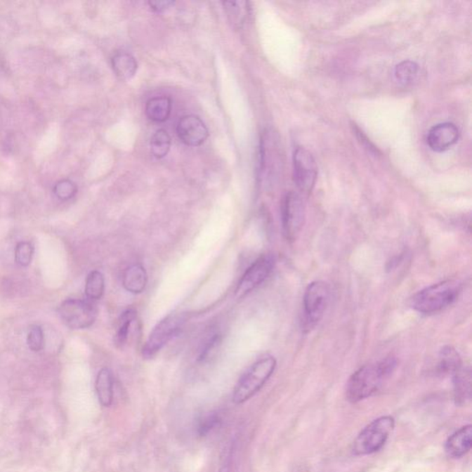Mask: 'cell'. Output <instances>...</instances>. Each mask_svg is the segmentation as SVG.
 I'll list each match as a JSON object with an SVG mask.
<instances>
[{"instance_id": "obj_17", "label": "cell", "mask_w": 472, "mask_h": 472, "mask_svg": "<svg viewBox=\"0 0 472 472\" xmlns=\"http://www.w3.org/2000/svg\"><path fill=\"white\" fill-rule=\"evenodd\" d=\"M111 62L114 72L120 81H129L137 72V61L129 53L117 52L112 58Z\"/></svg>"}, {"instance_id": "obj_30", "label": "cell", "mask_w": 472, "mask_h": 472, "mask_svg": "<svg viewBox=\"0 0 472 472\" xmlns=\"http://www.w3.org/2000/svg\"><path fill=\"white\" fill-rule=\"evenodd\" d=\"M149 5L152 7V10L157 11L159 13H164L167 10H169L172 6L175 5V2L173 1H152L149 2Z\"/></svg>"}, {"instance_id": "obj_9", "label": "cell", "mask_w": 472, "mask_h": 472, "mask_svg": "<svg viewBox=\"0 0 472 472\" xmlns=\"http://www.w3.org/2000/svg\"><path fill=\"white\" fill-rule=\"evenodd\" d=\"M275 267V258L273 255H263L256 259L244 271L235 289L236 299H242L270 277Z\"/></svg>"}, {"instance_id": "obj_12", "label": "cell", "mask_w": 472, "mask_h": 472, "mask_svg": "<svg viewBox=\"0 0 472 472\" xmlns=\"http://www.w3.org/2000/svg\"><path fill=\"white\" fill-rule=\"evenodd\" d=\"M459 131L455 124L440 123L433 126L427 135V144L433 152H442L455 145Z\"/></svg>"}, {"instance_id": "obj_5", "label": "cell", "mask_w": 472, "mask_h": 472, "mask_svg": "<svg viewBox=\"0 0 472 472\" xmlns=\"http://www.w3.org/2000/svg\"><path fill=\"white\" fill-rule=\"evenodd\" d=\"M185 313H173L162 320L150 332L143 350L145 359H152L173 338L188 321Z\"/></svg>"}, {"instance_id": "obj_1", "label": "cell", "mask_w": 472, "mask_h": 472, "mask_svg": "<svg viewBox=\"0 0 472 472\" xmlns=\"http://www.w3.org/2000/svg\"><path fill=\"white\" fill-rule=\"evenodd\" d=\"M396 367L397 360L394 357H386L381 361L359 368L348 380L347 400L357 403L373 396L393 374Z\"/></svg>"}, {"instance_id": "obj_8", "label": "cell", "mask_w": 472, "mask_h": 472, "mask_svg": "<svg viewBox=\"0 0 472 472\" xmlns=\"http://www.w3.org/2000/svg\"><path fill=\"white\" fill-rule=\"evenodd\" d=\"M59 317L72 329H85L93 326L97 309L88 300L67 299L58 308Z\"/></svg>"}, {"instance_id": "obj_19", "label": "cell", "mask_w": 472, "mask_h": 472, "mask_svg": "<svg viewBox=\"0 0 472 472\" xmlns=\"http://www.w3.org/2000/svg\"><path fill=\"white\" fill-rule=\"evenodd\" d=\"M462 367L459 353L453 347L445 346L439 353L438 364L436 372L441 376L454 374Z\"/></svg>"}, {"instance_id": "obj_7", "label": "cell", "mask_w": 472, "mask_h": 472, "mask_svg": "<svg viewBox=\"0 0 472 472\" xmlns=\"http://www.w3.org/2000/svg\"><path fill=\"white\" fill-rule=\"evenodd\" d=\"M305 219L306 209L302 197L295 192H289L282 202V232L286 240H296L302 231Z\"/></svg>"}, {"instance_id": "obj_18", "label": "cell", "mask_w": 472, "mask_h": 472, "mask_svg": "<svg viewBox=\"0 0 472 472\" xmlns=\"http://www.w3.org/2000/svg\"><path fill=\"white\" fill-rule=\"evenodd\" d=\"M172 110V101L169 97H153L147 102L145 113L150 120L156 123H162L169 118Z\"/></svg>"}, {"instance_id": "obj_23", "label": "cell", "mask_w": 472, "mask_h": 472, "mask_svg": "<svg viewBox=\"0 0 472 472\" xmlns=\"http://www.w3.org/2000/svg\"><path fill=\"white\" fill-rule=\"evenodd\" d=\"M420 67L416 62L406 60L400 62L395 67V77L400 84L409 85L417 79Z\"/></svg>"}, {"instance_id": "obj_2", "label": "cell", "mask_w": 472, "mask_h": 472, "mask_svg": "<svg viewBox=\"0 0 472 472\" xmlns=\"http://www.w3.org/2000/svg\"><path fill=\"white\" fill-rule=\"evenodd\" d=\"M462 291L459 280L450 279L435 283L416 294L412 306L421 314H435L452 305Z\"/></svg>"}, {"instance_id": "obj_26", "label": "cell", "mask_w": 472, "mask_h": 472, "mask_svg": "<svg viewBox=\"0 0 472 472\" xmlns=\"http://www.w3.org/2000/svg\"><path fill=\"white\" fill-rule=\"evenodd\" d=\"M77 185L72 180L63 179L58 181L54 188V193L58 199L61 200H69L72 199L77 193Z\"/></svg>"}, {"instance_id": "obj_15", "label": "cell", "mask_w": 472, "mask_h": 472, "mask_svg": "<svg viewBox=\"0 0 472 472\" xmlns=\"http://www.w3.org/2000/svg\"><path fill=\"white\" fill-rule=\"evenodd\" d=\"M114 376L109 368H103L97 374L96 391L100 404L110 407L114 400Z\"/></svg>"}, {"instance_id": "obj_24", "label": "cell", "mask_w": 472, "mask_h": 472, "mask_svg": "<svg viewBox=\"0 0 472 472\" xmlns=\"http://www.w3.org/2000/svg\"><path fill=\"white\" fill-rule=\"evenodd\" d=\"M224 8L230 19V22L235 26H241L246 18L247 2H224Z\"/></svg>"}, {"instance_id": "obj_29", "label": "cell", "mask_w": 472, "mask_h": 472, "mask_svg": "<svg viewBox=\"0 0 472 472\" xmlns=\"http://www.w3.org/2000/svg\"><path fill=\"white\" fill-rule=\"evenodd\" d=\"M221 341V335L217 334V333L212 334L211 337L206 339L204 343H203L202 347L200 348L197 361L203 362L208 359L209 354L214 352V350L219 346Z\"/></svg>"}, {"instance_id": "obj_16", "label": "cell", "mask_w": 472, "mask_h": 472, "mask_svg": "<svg viewBox=\"0 0 472 472\" xmlns=\"http://www.w3.org/2000/svg\"><path fill=\"white\" fill-rule=\"evenodd\" d=\"M454 398L459 405H464L471 400V371L461 367L453 374Z\"/></svg>"}, {"instance_id": "obj_11", "label": "cell", "mask_w": 472, "mask_h": 472, "mask_svg": "<svg viewBox=\"0 0 472 472\" xmlns=\"http://www.w3.org/2000/svg\"><path fill=\"white\" fill-rule=\"evenodd\" d=\"M177 136L185 145H202L209 137V131L199 117L188 114L180 118L176 126Z\"/></svg>"}, {"instance_id": "obj_28", "label": "cell", "mask_w": 472, "mask_h": 472, "mask_svg": "<svg viewBox=\"0 0 472 472\" xmlns=\"http://www.w3.org/2000/svg\"><path fill=\"white\" fill-rule=\"evenodd\" d=\"M220 415L216 412L209 413L202 420L199 421V426H197V433L199 435H206L211 433L212 430L220 426L221 424Z\"/></svg>"}, {"instance_id": "obj_20", "label": "cell", "mask_w": 472, "mask_h": 472, "mask_svg": "<svg viewBox=\"0 0 472 472\" xmlns=\"http://www.w3.org/2000/svg\"><path fill=\"white\" fill-rule=\"evenodd\" d=\"M138 321L137 312L134 309L126 310L121 315L119 326L114 335V341L117 347L123 348L128 343L129 337L133 332V327Z\"/></svg>"}, {"instance_id": "obj_22", "label": "cell", "mask_w": 472, "mask_h": 472, "mask_svg": "<svg viewBox=\"0 0 472 472\" xmlns=\"http://www.w3.org/2000/svg\"><path fill=\"white\" fill-rule=\"evenodd\" d=\"M171 137L164 129H159L150 138V152L155 158L162 159L171 149Z\"/></svg>"}, {"instance_id": "obj_21", "label": "cell", "mask_w": 472, "mask_h": 472, "mask_svg": "<svg viewBox=\"0 0 472 472\" xmlns=\"http://www.w3.org/2000/svg\"><path fill=\"white\" fill-rule=\"evenodd\" d=\"M105 282L103 273L98 270L91 271L88 274L85 284V294L88 301L93 302L101 299L105 294Z\"/></svg>"}, {"instance_id": "obj_13", "label": "cell", "mask_w": 472, "mask_h": 472, "mask_svg": "<svg viewBox=\"0 0 472 472\" xmlns=\"http://www.w3.org/2000/svg\"><path fill=\"white\" fill-rule=\"evenodd\" d=\"M471 445L472 426L468 424L460 428L448 438L445 444V450L452 459H460L470 452Z\"/></svg>"}, {"instance_id": "obj_25", "label": "cell", "mask_w": 472, "mask_h": 472, "mask_svg": "<svg viewBox=\"0 0 472 472\" xmlns=\"http://www.w3.org/2000/svg\"><path fill=\"white\" fill-rule=\"evenodd\" d=\"M34 246L29 242H20L15 249V261L20 267H27L34 256Z\"/></svg>"}, {"instance_id": "obj_4", "label": "cell", "mask_w": 472, "mask_h": 472, "mask_svg": "<svg viewBox=\"0 0 472 472\" xmlns=\"http://www.w3.org/2000/svg\"><path fill=\"white\" fill-rule=\"evenodd\" d=\"M395 428V419L391 415L381 416L371 421L361 431L354 440L352 452L354 456L372 455L381 450Z\"/></svg>"}, {"instance_id": "obj_10", "label": "cell", "mask_w": 472, "mask_h": 472, "mask_svg": "<svg viewBox=\"0 0 472 472\" xmlns=\"http://www.w3.org/2000/svg\"><path fill=\"white\" fill-rule=\"evenodd\" d=\"M294 181L303 194L311 193L317 177V165L308 150L297 147L293 155Z\"/></svg>"}, {"instance_id": "obj_27", "label": "cell", "mask_w": 472, "mask_h": 472, "mask_svg": "<svg viewBox=\"0 0 472 472\" xmlns=\"http://www.w3.org/2000/svg\"><path fill=\"white\" fill-rule=\"evenodd\" d=\"M27 344L29 350L32 352H40L43 350L44 345V337L42 327L39 326H32L29 330L27 337Z\"/></svg>"}, {"instance_id": "obj_31", "label": "cell", "mask_w": 472, "mask_h": 472, "mask_svg": "<svg viewBox=\"0 0 472 472\" xmlns=\"http://www.w3.org/2000/svg\"><path fill=\"white\" fill-rule=\"evenodd\" d=\"M219 472H232L231 463L227 461L225 464L221 468Z\"/></svg>"}, {"instance_id": "obj_6", "label": "cell", "mask_w": 472, "mask_h": 472, "mask_svg": "<svg viewBox=\"0 0 472 472\" xmlns=\"http://www.w3.org/2000/svg\"><path fill=\"white\" fill-rule=\"evenodd\" d=\"M330 300L329 285L323 280L310 283L303 295V327L311 329L322 320Z\"/></svg>"}, {"instance_id": "obj_3", "label": "cell", "mask_w": 472, "mask_h": 472, "mask_svg": "<svg viewBox=\"0 0 472 472\" xmlns=\"http://www.w3.org/2000/svg\"><path fill=\"white\" fill-rule=\"evenodd\" d=\"M277 367L276 359L267 356L258 360L247 369L236 383L232 401L236 405L247 402L268 381Z\"/></svg>"}, {"instance_id": "obj_14", "label": "cell", "mask_w": 472, "mask_h": 472, "mask_svg": "<svg viewBox=\"0 0 472 472\" xmlns=\"http://www.w3.org/2000/svg\"><path fill=\"white\" fill-rule=\"evenodd\" d=\"M147 282L148 274L143 265H131L124 271L123 286L129 293L134 294L143 293L145 290Z\"/></svg>"}]
</instances>
